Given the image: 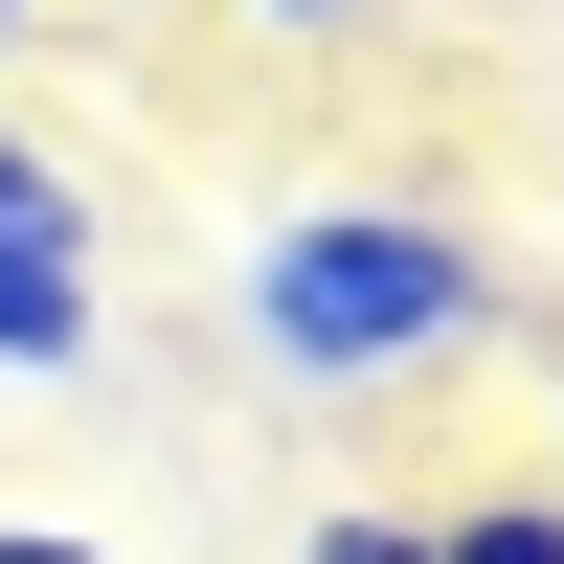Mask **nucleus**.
Instances as JSON below:
<instances>
[{"instance_id": "5", "label": "nucleus", "mask_w": 564, "mask_h": 564, "mask_svg": "<svg viewBox=\"0 0 564 564\" xmlns=\"http://www.w3.org/2000/svg\"><path fill=\"white\" fill-rule=\"evenodd\" d=\"M226 23H361V0H226Z\"/></svg>"}, {"instance_id": "1", "label": "nucleus", "mask_w": 564, "mask_h": 564, "mask_svg": "<svg viewBox=\"0 0 564 564\" xmlns=\"http://www.w3.org/2000/svg\"><path fill=\"white\" fill-rule=\"evenodd\" d=\"M226 316H249V361L294 406H384V384H430V361L520 339L475 204H430V181H316V204H271L249 271H226Z\"/></svg>"}, {"instance_id": "7", "label": "nucleus", "mask_w": 564, "mask_h": 564, "mask_svg": "<svg viewBox=\"0 0 564 564\" xmlns=\"http://www.w3.org/2000/svg\"><path fill=\"white\" fill-rule=\"evenodd\" d=\"M542 430H564V361H542Z\"/></svg>"}, {"instance_id": "3", "label": "nucleus", "mask_w": 564, "mask_h": 564, "mask_svg": "<svg viewBox=\"0 0 564 564\" xmlns=\"http://www.w3.org/2000/svg\"><path fill=\"white\" fill-rule=\"evenodd\" d=\"M294 564H430V497H339V520H316Z\"/></svg>"}, {"instance_id": "4", "label": "nucleus", "mask_w": 564, "mask_h": 564, "mask_svg": "<svg viewBox=\"0 0 564 564\" xmlns=\"http://www.w3.org/2000/svg\"><path fill=\"white\" fill-rule=\"evenodd\" d=\"M0 564H113V542H90V520H0Z\"/></svg>"}, {"instance_id": "6", "label": "nucleus", "mask_w": 564, "mask_h": 564, "mask_svg": "<svg viewBox=\"0 0 564 564\" xmlns=\"http://www.w3.org/2000/svg\"><path fill=\"white\" fill-rule=\"evenodd\" d=\"M0 68H23V0H0Z\"/></svg>"}, {"instance_id": "2", "label": "nucleus", "mask_w": 564, "mask_h": 564, "mask_svg": "<svg viewBox=\"0 0 564 564\" xmlns=\"http://www.w3.org/2000/svg\"><path fill=\"white\" fill-rule=\"evenodd\" d=\"M430 564H564V497H430Z\"/></svg>"}]
</instances>
